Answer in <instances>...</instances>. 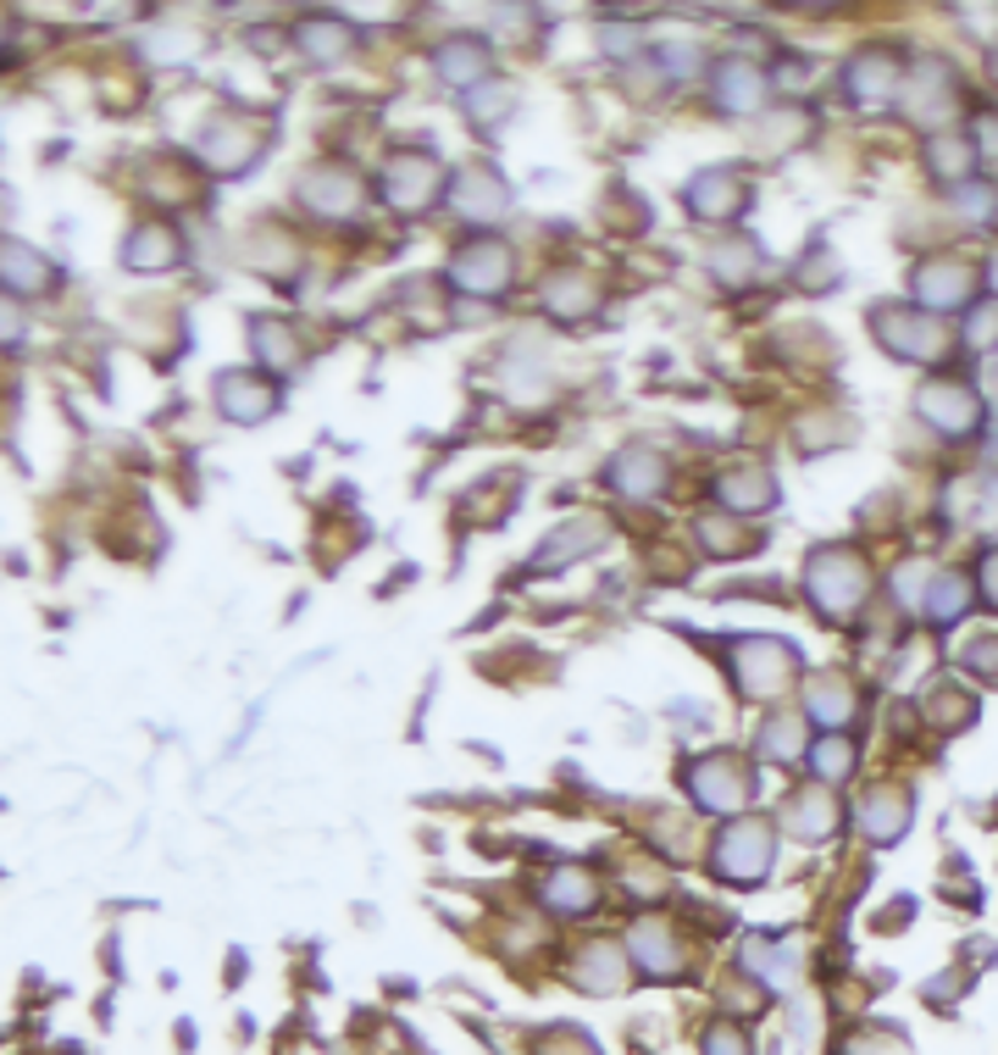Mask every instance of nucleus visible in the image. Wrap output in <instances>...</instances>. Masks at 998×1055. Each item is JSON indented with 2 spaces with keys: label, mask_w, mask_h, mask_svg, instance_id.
<instances>
[{
  "label": "nucleus",
  "mask_w": 998,
  "mask_h": 1055,
  "mask_svg": "<svg viewBox=\"0 0 998 1055\" xmlns=\"http://www.w3.org/2000/svg\"><path fill=\"white\" fill-rule=\"evenodd\" d=\"M804 594H810V606H815L821 617L849 622V617L865 606V594H871V567H865V556L849 550V545H821V550H810V561H804Z\"/></svg>",
  "instance_id": "nucleus-1"
},
{
  "label": "nucleus",
  "mask_w": 998,
  "mask_h": 1055,
  "mask_svg": "<svg viewBox=\"0 0 998 1055\" xmlns=\"http://www.w3.org/2000/svg\"><path fill=\"white\" fill-rule=\"evenodd\" d=\"M793 672H799V650L777 633H749L732 644V683L749 700H777Z\"/></svg>",
  "instance_id": "nucleus-2"
},
{
  "label": "nucleus",
  "mask_w": 998,
  "mask_h": 1055,
  "mask_svg": "<svg viewBox=\"0 0 998 1055\" xmlns=\"http://www.w3.org/2000/svg\"><path fill=\"white\" fill-rule=\"evenodd\" d=\"M871 333L882 339L887 356L898 362H943L948 356V333L921 317V306H876L871 311Z\"/></svg>",
  "instance_id": "nucleus-3"
},
{
  "label": "nucleus",
  "mask_w": 998,
  "mask_h": 1055,
  "mask_svg": "<svg viewBox=\"0 0 998 1055\" xmlns=\"http://www.w3.org/2000/svg\"><path fill=\"white\" fill-rule=\"evenodd\" d=\"M688 795L699 811H716V817H732L749 806L755 795V773L738 762V756H699L688 767Z\"/></svg>",
  "instance_id": "nucleus-4"
},
{
  "label": "nucleus",
  "mask_w": 998,
  "mask_h": 1055,
  "mask_svg": "<svg viewBox=\"0 0 998 1055\" xmlns=\"http://www.w3.org/2000/svg\"><path fill=\"white\" fill-rule=\"evenodd\" d=\"M716 872L738 889H755L771 872V823H760V817L732 823L716 845Z\"/></svg>",
  "instance_id": "nucleus-5"
},
{
  "label": "nucleus",
  "mask_w": 998,
  "mask_h": 1055,
  "mask_svg": "<svg viewBox=\"0 0 998 1055\" xmlns=\"http://www.w3.org/2000/svg\"><path fill=\"white\" fill-rule=\"evenodd\" d=\"M915 412L926 428H937L943 439H970L981 428V395L970 384H954V379H937L915 395Z\"/></svg>",
  "instance_id": "nucleus-6"
},
{
  "label": "nucleus",
  "mask_w": 998,
  "mask_h": 1055,
  "mask_svg": "<svg viewBox=\"0 0 998 1055\" xmlns=\"http://www.w3.org/2000/svg\"><path fill=\"white\" fill-rule=\"evenodd\" d=\"M438 184H444V173H438V156H427V151H394V156L383 162V200H388L394 211H422V206H433Z\"/></svg>",
  "instance_id": "nucleus-7"
},
{
  "label": "nucleus",
  "mask_w": 998,
  "mask_h": 1055,
  "mask_svg": "<svg viewBox=\"0 0 998 1055\" xmlns=\"http://www.w3.org/2000/svg\"><path fill=\"white\" fill-rule=\"evenodd\" d=\"M909 289H915V300H921L926 311H959V306L970 311L976 267H970V261H959V256H932V261H921V267H915Z\"/></svg>",
  "instance_id": "nucleus-8"
},
{
  "label": "nucleus",
  "mask_w": 998,
  "mask_h": 1055,
  "mask_svg": "<svg viewBox=\"0 0 998 1055\" xmlns=\"http://www.w3.org/2000/svg\"><path fill=\"white\" fill-rule=\"evenodd\" d=\"M904 112L921 123V128H932V134H943V123H954V79H948V68L943 62H921L909 79H904Z\"/></svg>",
  "instance_id": "nucleus-9"
},
{
  "label": "nucleus",
  "mask_w": 998,
  "mask_h": 1055,
  "mask_svg": "<svg viewBox=\"0 0 998 1055\" xmlns=\"http://www.w3.org/2000/svg\"><path fill=\"white\" fill-rule=\"evenodd\" d=\"M710 95H716V106H721V112L749 117V112H760V106H766L771 79H766L755 62H744V56H721V62L710 68Z\"/></svg>",
  "instance_id": "nucleus-10"
},
{
  "label": "nucleus",
  "mask_w": 998,
  "mask_h": 1055,
  "mask_svg": "<svg viewBox=\"0 0 998 1055\" xmlns=\"http://www.w3.org/2000/svg\"><path fill=\"white\" fill-rule=\"evenodd\" d=\"M200 156L211 173H245L256 156H261V128H250V117H217L206 134H200Z\"/></svg>",
  "instance_id": "nucleus-11"
},
{
  "label": "nucleus",
  "mask_w": 998,
  "mask_h": 1055,
  "mask_svg": "<svg viewBox=\"0 0 998 1055\" xmlns=\"http://www.w3.org/2000/svg\"><path fill=\"white\" fill-rule=\"evenodd\" d=\"M449 278H455L460 289H471V294H499V289L511 283V250L499 245V239H471V245L455 250Z\"/></svg>",
  "instance_id": "nucleus-12"
},
{
  "label": "nucleus",
  "mask_w": 998,
  "mask_h": 1055,
  "mask_svg": "<svg viewBox=\"0 0 998 1055\" xmlns=\"http://www.w3.org/2000/svg\"><path fill=\"white\" fill-rule=\"evenodd\" d=\"M843 90L849 101L860 106H887L904 95V73H898V56L893 51H860L849 68H843Z\"/></svg>",
  "instance_id": "nucleus-13"
},
{
  "label": "nucleus",
  "mask_w": 998,
  "mask_h": 1055,
  "mask_svg": "<svg viewBox=\"0 0 998 1055\" xmlns=\"http://www.w3.org/2000/svg\"><path fill=\"white\" fill-rule=\"evenodd\" d=\"M449 206L466 217V223H499L511 211V184L488 173V167H466L455 184H449Z\"/></svg>",
  "instance_id": "nucleus-14"
},
{
  "label": "nucleus",
  "mask_w": 998,
  "mask_h": 1055,
  "mask_svg": "<svg viewBox=\"0 0 998 1055\" xmlns=\"http://www.w3.org/2000/svg\"><path fill=\"white\" fill-rule=\"evenodd\" d=\"M294 195H300L316 217H355V211H361V200H366L361 178H355V173H344V167H311V173L294 184Z\"/></svg>",
  "instance_id": "nucleus-15"
},
{
  "label": "nucleus",
  "mask_w": 998,
  "mask_h": 1055,
  "mask_svg": "<svg viewBox=\"0 0 998 1055\" xmlns=\"http://www.w3.org/2000/svg\"><path fill=\"white\" fill-rule=\"evenodd\" d=\"M605 539H611V528H605L600 517H572V523H561V528H555V534L533 550V572H561V567H572V561L594 556Z\"/></svg>",
  "instance_id": "nucleus-16"
},
{
  "label": "nucleus",
  "mask_w": 998,
  "mask_h": 1055,
  "mask_svg": "<svg viewBox=\"0 0 998 1055\" xmlns=\"http://www.w3.org/2000/svg\"><path fill=\"white\" fill-rule=\"evenodd\" d=\"M217 406H222V417H233V423H261V417L278 412V390H272L261 373L233 368V373H217Z\"/></svg>",
  "instance_id": "nucleus-17"
},
{
  "label": "nucleus",
  "mask_w": 998,
  "mask_h": 1055,
  "mask_svg": "<svg viewBox=\"0 0 998 1055\" xmlns=\"http://www.w3.org/2000/svg\"><path fill=\"white\" fill-rule=\"evenodd\" d=\"M605 484L627 500H655L666 489V456H655L649 445H627L611 467H605Z\"/></svg>",
  "instance_id": "nucleus-18"
},
{
  "label": "nucleus",
  "mask_w": 998,
  "mask_h": 1055,
  "mask_svg": "<svg viewBox=\"0 0 998 1055\" xmlns=\"http://www.w3.org/2000/svg\"><path fill=\"white\" fill-rule=\"evenodd\" d=\"M688 211L705 217V223H727L744 211V178L732 167H710L688 184Z\"/></svg>",
  "instance_id": "nucleus-19"
},
{
  "label": "nucleus",
  "mask_w": 998,
  "mask_h": 1055,
  "mask_svg": "<svg viewBox=\"0 0 998 1055\" xmlns=\"http://www.w3.org/2000/svg\"><path fill=\"white\" fill-rule=\"evenodd\" d=\"M433 68H438V79L455 84V90H477V84H488V51H482V40H471V34L444 40V45L433 51Z\"/></svg>",
  "instance_id": "nucleus-20"
},
{
  "label": "nucleus",
  "mask_w": 998,
  "mask_h": 1055,
  "mask_svg": "<svg viewBox=\"0 0 998 1055\" xmlns=\"http://www.w3.org/2000/svg\"><path fill=\"white\" fill-rule=\"evenodd\" d=\"M184 256V245H178V234L167 228V223H139L134 234H128V245H123V261L134 267V272H162V267H173Z\"/></svg>",
  "instance_id": "nucleus-21"
},
{
  "label": "nucleus",
  "mask_w": 998,
  "mask_h": 1055,
  "mask_svg": "<svg viewBox=\"0 0 998 1055\" xmlns=\"http://www.w3.org/2000/svg\"><path fill=\"white\" fill-rule=\"evenodd\" d=\"M788 828L799 834V839H832L838 834V800H832V789L827 784H815V789H799L793 800H788Z\"/></svg>",
  "instance_id": "nucleus-22"
},
{
  "label": "nucleus",
  "mask_w": 998,
  "mask_h": 1055,
  "mask_svg": "<svg viewBox=\"0 0 998 1055\" xmlns=\"http://www.w3.org/2000/svg\"><path fill=\"white\" fill-rule=\"evenodd\" d=\"M921 156H926L932 178H943V184H970V167H976V145H970L965 134H954V128H943V134H926Z\"/></svg>",
  "instance_id": "nucleus-23"
},
{
  "label": "nucleus",
  "mask_w": 998,
  "mask_h": 1055,
  "mask_svg": "<svg viewBox=\"0 0 998 1055\" xmlns=\"http://www.w3.org/2000/svg\"><path fill=\"white\" fill-rule=\"evenodd\" d=\"M804 700H810L804 712H810L827 734H832V728H843V723L854 717V689H849V678H843V672H815Z\"/></svg>",
  "instance_id": "nucleus-24"
},
{
  "label": "nucleus",
  "mask_w": 998,
  "mask_h": 1055,
  "mask_svg": "<svg viewBox=\"0 0 998 1055\" xmlns=\"http://www.w3.org/2000/svg\"><path fill=\"white\" fill-rule=\"evenodd\" d=\"M250 344H256V362L267 373H289L300 362V339H294V328L283 317H256L250 322Z\"/></svg>",
  "instance_id": "nucleus-25"
},
{
  "label": "nucleus",
  "mask_w": 998,
  "mask_h": 1055,
  "mask_svg": "<svg viewBox=\"0 0 998 1055\" xmlns=\"http://www.w3.org/2000/svg\"><path fill=\"white\" fill-rule=\"evenodd\" d=\"M716 500L732 506V511H766V506H777V484H771V473H760V467L721 473V478H716Z\"/></svg>",
  "instance_id": "nucleus-26"
},
{
  "label": "nucleus",
  "mask_w": 998,
  "mask_h": 1055,
  "mask_svg": "<svg viewBox=\"0 0 998 1055\" xmlns=\"http://www.w3.org/2000/svg\"><path fill=\"white\" fill-rule=\"evenodd\" d=\"M544 300H550V311H555L561 322H583V317L600 306V289H594L589 272H555L550 289H544Z\"/></svg>",
  "instance_id": "nucleus-27"
},
{
  "label": "nucleus",
  "mask_w": 998,
  "mask_h": 1055,
  "mask_svg": "<svg viewBox=\"0 0 998 1055\" xmlns=\"http://www.w3.org/2000/svg\"><path fill=\"white\" fill-rule=\"evenodd\" d=\"M294 45H300V56H311V62H339L344 51H350V29L339 23V18H305L300 29H294Z\"/></svg>",
  "instance_id": "nucleus-28"
},
{
  "label": "nucleus",
  "mask_w": 998,
  "mask_h": 1055,
  "mask_svg": "<svg viewBox=\"0 0 998 1055\" xmlns=\"http://www.w3.org/2000/svg\"><path fill=\"white\" fill-rule=\"evenodd\" d=\"M727 289H744L755 272H760V245H749V239H721L716 250H710V261H705Z\"/></svg>",
  "instance_id": "nucleus-29"
},
{
  "label": "nucleus",
  "mask_w": 998,
  "mask_h": 1055,
  "mask_svg": "<svg viewBox=\"0 0 998 1055\" xmlns=\"http://www.w3.org/2000/svg\"><path fill=\"white\" fill-rule=\"evenodd\" d=\"M965 606H970V578L965 572H937L932 589H926V617L937 628H954L965 617Z\"/></svg>",
  "instance_id": "nucleus-30"
},
{
  "label": "nucleus",
  "mask_w": 998,
  "mask_h": 1055,
  "mask_svg": "<svg viewBox=\"0 0 998 1055\" xmlns=\"http://www.w3.org/2000/svg\"><path fill=\"white\" fill-rule=\"evenodd\" d=\"M904 828H909V795H898V789H876V795L865 800V834L882 839V845H893Z\"/></svg>",
  "instance_id": "nucleus-31"
},
{
  "label": "nucleus",
  "mask_w": 998,
  "mask_h": 1055,
  "mask_svg": "<svg viewBox=\"0 0 998 1055\" xmlns=\"http://www.w3.org/2000/svg\"><path fill=\"white\" fill-rule=\"evenodd\" d=\"M51 261L40 256V250H29V245H7V289L12 294H40V289H51Z\"/></svg>",
  "instance_id": "nucleus-32"
},
{
  "label": "nucleus",
  "mask_w": 998,
  "mask_h": 1055,
  "mask_svg": "<svg viewBox=\"0 0 998 1055\" xmlns=\"http://www.w3.org/2000/svg\"><path fill=\"white\" fill-rule=\"evenodd\" d=\"M511 112H517V90L499 84V79H488V84H477V90L466 95V117L482 123V128H499Z\"/></svg>",
  "instance_id": "nucleus-33"
},
{
  "label": "nucleus",
  "mask_w": 998,
  "mask_h": 1055,
  "mask_svg": "<svg viewBox=\"0 0 998 1055\" xmlns=\"http://www.w3.org/2000/svg\"><path fill=\"white\" fill-rule=\"evenodd\" d=\"M755 745H760V756H766V762H793V756L804 751V728H799V717L777 712V717L755 734Z\"/></svg>",
  "instance_id": "nucleus-34"
},
{
  "label": "nucleus",
  "mask_w": 998,
  "mask_h": 1055,
  "mask_svg": "<svg viewBox=\"0 0 998 1055\" xmlns=\"http://www.w3.org/2000/svg\"><path fill=\"white\" fill-rule=\"evenodd\" d=\"M544 900L555 906V911H589L594 906V878L589 872H555L550 883H544Z\"/></svg>",
  "instance_id": "nucleus-35"
},
{
  "label": "nucleus",
  "mask_w": 998,
  "mask_h": 1055,
  "mask_svg": "<svg viewBox=\"0 0 998 1055\" xmlns=\"http://www.w3.org/2000/svg\"><path fill=\"white\" fill-rule=\"evenodd\" d=\"M810 767H815V778H821V784H843V778L854 773V745L827 734V739L810 751Z\"/></svg>",
  "instance_id": "nucleus-36"
},
{
  "label": "nucleus",
  "mask_w": 998,
  "mask_h": 1055,
  "mask_svg": "<svg viewBox=\"0 0 998 1055\" xmlns=\"http://www.w3.org/2000/svg\"><path fill=\"white\" fill-rule=\"evenodd\" d=\"M965 344H970V350H998V294L970 300V311H965Z\"/></svg>",
  "instance_id": "nucleus-37"
},
{
  "label": "nucleus",
  "mask_w": 998,
  "mask_h": 1055,
  "mask_svg": "<svg viewBox=\"0 0 998 1055\" xmlns=\"http://www.w3.org/2000/svg\"><path fill=\"white\" fill-rule=\"evenodd\" d=\"M954 206H959V217H970V223H987L998 200H992V189H987V184H976V178H970V184H959V189H954Z\"/></svg>",
  "instance_id": "nucleus-38"
},
{
  "label": "nucleus",
  "mask_w": 998,
  "mask_h": 1055,
  "mask_svg": "<svg viewBox=\"0 0 998 1055\" xmlns=\"http://www.w3.org/2000/svg\"><path fill=\"white\" fill-rule=\"evenodd\" d=\"M633 944H638V955H644V961H655V955H661V961H666V972L677 966V944L666 939V928H649V922H644V928L633 933Z\"/></svg>",
  "instance_id": "nucleus-39"
},
{
  "label": "nucleus",
  "mask_w": 998,
  "mask_h": 1055,
  "mask_svg": "<svg viewBox=\"0 0 998 1055\" xmlns=\"http://www.w3.org/2000/svg\"><path fill=\"white\" fill-rule=\"evenodd\" d=\"M893 589H898V600L909 606V611H921L926 606V589H932V578L909 561V567H898V578H893Z\"/></svg>",
  "instance_id": "nucleus-40"
},
{
  "label": "nucleus",
  "mask_w": 998,
  "mask_h": 1055,
  "mask_svg": "<svg viewBox=\"0 0 998 1055\" xmlns=\"http://www.w3.org/2000/svg\"><path fill=\"white\" fill-rule=\"evenodd\" d=\"M965 666L987 683H998V639H970L965 644Z\"/></svg>",
  "instance_id": "nucleus-41"
},
{
  "label": "nucleus",
  "mask_w": 998,
  "mask_h": 1055,
  "mask_svg": "<svg viewBox=\"0 0 998 1055\" xmlns=\"http://www.w3.org/2000/svg\"><path fill=\"white\" fill-rule=\"evenodd\" d=\"M699 539H705V550H716V556L744 550V539H738V534H727V528H721V517H705V523H699Z\"/></svg>",
  "instance_id": "nucleus-42"
},
{
  "label": "nucleus",
  "mask_w": 998,
  "mask_h": 1055,
  "mask_svg": "<svg viewBox=\"0 0 998 1055\" xmlns=\"http://www.w3.org/2000/svg\"><path fill=\"white\" fill-rule=\"evenodd\" d=\"M705 1049H710V1055H749L744 1033H738V1027H727V1022H716V1027L705 1033Z\"/></svg>",
  "instance_id": "nucleus-43"
},
{
  "label": "nucleus",
  "mask_w": 998,
  "mask_h": 1055,
  "mask_svg": "<svg viewBox=\"0 0 998 1055\" xmlns=\"http://www.w3.org/2000/svg\"><path fill=\"white\" fill-rule=\"evenodd\" d=\"M970 145H976V156H992V162H998V112H981V117H976Z\"/></svg>",
  "instance_id": "nucleus-44"
},
{
  "label": "nucleus",
  "mask_w": 998,
  "mask_h": 1055,
  "mask_svg": "<svg viewBox=\"0 0 998 1055\" xmlns=\"http://www.w3.org/2000/svg\"><path fill=\"white\" fill-rule=\"evenodd\" d=\"M976 578H981V600L998 611V550H987V556H981V572H976Z\"/></svg>",
  "instance_id": "nucleus-45"
},
{
  "label": "nucleus",
  "mask_w": 998,
  "mask_h": 1055,
  "mask_svg": "<svg viewBox=\"0 0 998 1055\" xmlns=\"http://www.w3.org/2000/svg\"><path fill=\"white\" fill-rule=\"evenodd\" d=\"M605 51L627 56V51H638V34H633V29H611V34H605Z\"/></svg>",
  "instance_id": "nucleus-46"
},
{
  "label": "nucleus",
  "mask_w": 998,
  "mask_h": 1055,
  "mask_svg": "<svg viewBox=\"0 0 998 1055\" xmlns=\"http://www.w3.org/2000/svg\"><path fill=\"white\" fill-rule=\"evenodd\" d=\"M987 68H992V79H998V51H992V56H987Z\"/></svg>",
  "instance_id": "nucleus-47"
}]
</instances>
